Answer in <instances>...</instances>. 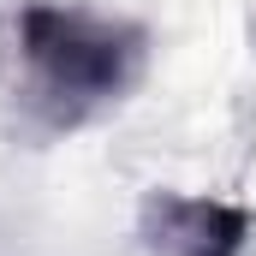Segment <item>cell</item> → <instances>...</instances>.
I'll list each match as a JSON object with an SVG mask.
<instances>
[{"instance_id":"6da1fadb","label":"cell","mask_w":256,"mask_h":256,"mask_svg":"<svg viewBox=\"0 0 256 256\" xmlns=\"http://www.w3.org/2000/svg\"><path fill=\"white\" fill-rule=\"evenodd\" d=\"M12 60L18 108L48 131H78L114 102H126V90L143 78L149 30L90 6L24 0L12 12Z\"/></svg>"},{"instance_id":"7a4b0ae2","label":"cell","mask_w":256,"mask_h":256,"mask_svg":"<svg viewBox=\"0 0 256 256\" xmlns=\"http://www.w3.org/2000/svg\"><path fill=\"white\" fill-rule=\"evenodd\" d=\"M137 238L155 256H244L256 238V208L226 196L149 191L137 208Z\"/></svg>"},{"instance_id":"3957f363","label":"cell","mask_w":256,"mask_h":256,"mask_svg":"<svg viewBox=\"0 0 256 256\" xmlns=\"http://www.w3.org/2000/svg\"><path fill=\"white\" fill-rule=\"evenodd\" d=\"M250 42H256V18H250Z\"/></svg>"}]
</instances>
